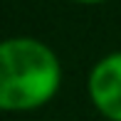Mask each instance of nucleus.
Returning <instances> with one entry per match:
<instances>
[{
    "instance_id": "f257e3e1",
    "label": "nucleus",
    "mask_w": 121,
    "mask_h": 121,
    "mask_svg": "<svg viewBox=\"0 0 121 121\" xmlns=\"http://www.w3.org/2000/svg\"><path fill=\"white\" fill-rule=\"evenodd\" d=\"M62 86V62L47 42L30 35L0 45V109L27 114L47 106Z\"/></svg>"
},
{
    "instance_id": "f03ea898",
    "label": "nucleus",
    "mask_w": 121,
    "mask_h": 121,
    "mask_svg": "<svg viewBox=\"0 0 121 121\" xmlns=\"http://www.w3.org/2000/svg\"><path fill=\"white\" fill-rule=\"evenodd\" d=\"M86 94L106 121H121V52H109L91 64Z\"/></svg>"
},
{
    "instance_id": "7ed1b4c3",
    "label": "nucleus",
    "mask_w": 121,
    "mask_h": 121,
    "mask_svg": "<svg viewBox=\"0 0 121 121\" xmlns=\"http://www.w3.org/2000/svg\"><path fill=\"white\" fill-rule=\"evenodd\" d=\"M69 3H77V5H101V3H109V0H69Z\"/></svg>"
}]
</instances>
